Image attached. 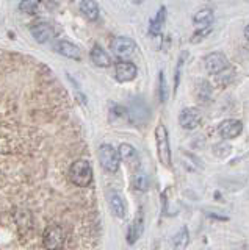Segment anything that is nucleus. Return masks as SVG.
I'll list each match as a JSON object with an SVG mask.
<instances>
[{
	"mask_svg": "<svg viewBox=\"0 0 249 250\" xmlns=\"http://www.w3.org/2000/svg\"><path fill=\"white\" fill-rule=\"evenodd\" d=\"M69 180L75 186L86 188L93 181V169L91 164L86 160H77L74 161L69 167Z\"/></svg>",
	"mask_w": 249,
	"mask_h": 250,
	"instance_id": "1",
	"label": "nucleus"
},
{
	"mask_svg": "<svg viewBox=\"0 0 249 250\" xmlns=\"http://www.w3.org/2000/svg\"><path fill=\"white\" fill-rule=\"evenodd\" d=\"M155 141H157V153L158 160L162 161V164L169 167L171 166V147H169V138H168V130L163 124H158L155 128Z\"/></svg>",
	"mask_w": 249,
	"mask_h": 250,
	"instance_id": "2",
	"label": "nucleus"
},
{
	"mask_svg": "<svg viewBox=\"0 0 249 250\" xmlns=\"http://www.w3.org/2000/svg\"><path fill=\"white\" fill-rule=\"evenodd\" d=\"M99 161H101V166L108 172H118L119 169V163H121V157H119V152L115 149L113 145L110 144H102L99 147Z\"/></svg>",
	"mask_w": 249,
	"mask_h": 250,
	"instance_id": "3",
	"label": "nucleus"
},
{
	"mask_svg": "<svg viewBox=\"0 0 249 250\" xmlns=\"http://www.w3.org/2000/svg\"><path fill=\"white\" fill-rule=\"evenodd\" d=\"M42 244L47 250H62L64 246V230L60 225H49L42 233Z\"/></svg>",
	"mask_w": 249,
	"mask_h": 250,
	"instance_id": "4",
	"label": "nucleus"
},
{
	"mask_svg": "<svg viewBox=\"0 0 249 250\" xmlns=\"http://www.w3.org/2000/svg\"><path fill=\"white\" fill-rule=\"evenodd\" d=\"M111 52L119 58H129L133 55L135 49H137V44L133 39L125 38V36H116V38L111 39Z\"/></svg>",
	"mask_w": 249,
	"mask_h": 250,
	"instance_id": "5",
	"label": "nucleus"
},
{
	"mask_svg": "<svg viewBox=\"0 0 249 250\" xmlns=\"http://www.w3.org/2000/svg\"><path fill=\"white\" fill-rule=\"evenodd\" d=\"M30 33H32L35 41L40 44H46L55 36L54 27H52L49 22H44V20H35L33 24L30 25Z\"/></svg>",
	"mask_w": 249,
	"mask_h": 250,
	"instance_id": "6",
	"label": "nucleus"
},
{
	"mask_svg": "<svg viewBox=\"0 0 249 250\" xmlns=\"http://www.w3.org/2000/svg\"><path fill=\"white\" fill-rule=\"evenodd\" d=\"M204 68L208 73H221L229 68V60L221 52H212L204 58Z\"/></svg>",
	"mask_w": 249,
	"mask_h": 250,
	"instance_id": "7",
	"label": "nucleus"
},
{
	"mask_svg": "<svg viewBox=\"0 0 249 250\" xmlns=\"http://www.w3.org/2000/svg\"><path fill=\"white\" fill-rule=\"evenodd\" d=\"M202 122V114L198 108H185L180 111L179 114V124H180V127L185 128V130H194V128H198L199 125Z\"/></svg>",
	"mask_w": 249,
	"mask_h": 250,
	"instance_id": "8",
	"label": "nucleus"
},
{
	"mask_svg": "<svg viewBox=\"0 0 249 250\" xmlns=\"http://www.w3.org/2000/svg\"><path fill=\"white\" fill-rule=\"evenodd\" d=\"M243 131V124L237 119H226L218 127V133L223 139H233L241 135Z\"/></svg>",
	"mask_w": 249,
	"mask_h": 250,
	"instance_id": "9",
	"label": "nucleus"
},
{
	"mask_svg": "<svg viewBox=\"0 0 249 250\" xmlns=\"http://www.w3.org/2000/svg\"><path fill=\"white\" fill-rule=\"evenodd\" d=\"M137 73H138L137 66L130 61H119L115 68V77L119 83L132 82V80L137 77Z\"/></svg>",
	"mask_w": 249,
	"mask_h": 250,
	"instance_id": "10",
	"label": "nucleus"
},
{
	"mask_svg": "<svg viewBox=\"0 0 249 250\" xmlns=\"http://www.w3.org/2000/svg\"><path fill=\"white\" fill-rule=\"evenodd\" d=\"M118 152H119L121 160H123L129 167H133V169H138L140 167V155H138V152L135 150L133 145L124 143V144L119 145V150Z\"/></svg>",
	"mask_w": 249,
	"mask_h": 250,
	"instance_id": "11",
	"label": "nucleus"
},
{
	"mask_svg": "<svg viewBox=\"0 0 249 250\" xmlns=\"http://www.w3.org/2000/svg\"><path fill=\"white\" fill-rule=\"evenodd\" d=\"M54 50L57 54L63 55L66 58H71V60H75V61H79L82 58L80 49L75 46V44L69 42V41H57V42H54Z\"/></svg>",
	"mask_w": 249,
	"mask_h": 250,
	"instance_id": "12",
	"label": "nucleus"
},
{
	"mask_svg": "<svg viewBox=\"0 0 249 250\" xmlns=\"http://www.w3.org/2000/svg\"><path fill=\"white\" fill-rule=\"evenodd\" d=\"M143 230H145V217H143V210L140 208L137 213V217L133 219V222L129 227V232H127V242L129 244H135L143 234Z\"/></svg>",
	"mask_w": 249,
	"mask_h": 250,
	"instance_id": "13",
	"label": "nucleus"
},
{
	"mask_svg": "<svg viewBox=\"0 0 249 250\" xmlns=\"http://www.w3.org/2000/svg\"><path fill=\"white\" fill-rule=\"evenodd\" d=\"M108 203H110V208L113 211V214L116 217L123 219L125 217V203H124V198L121 197L118 193H110L108 194Z\"/></svg>",
	"mask_w": 249,
	"mask_h": 250,
	"instance_id": "14",
	"label": "nucleus"
},
{
	"mask_svg": "<svg viewBox=\"0 0 249 250\" xmlns=\"http://www.w3.org/2000/svg\"><path fill=\"white\" fill-rule=\"evenodd\" d=\"M89 56H91V61L96 66H99V68H108V66L111 64L110 55L105 52L101 46H94L91 49V54H89Z\"/></svg>",
	"mask_w": 249,
	"mask_h": 250,
	"instance_id": "15",
	"label": "nucleus"
},
{
	"mask_svg": "<svg viewBox=\"0 0 249 250\" xmlns=\"http://www.w3.org/2000/svg\"><path fill=\"white\" fill-rule=\"evenodd\" d=\"M80 13L88 20H96L99 18V6L94 0H80Z\"/></svg>",
	"mask_w": 249,
	"mask_h": 250,
	"instance_id": "16",
	"label": "nucleus"
},
{
	"mask_svg": "<svg viewBox=\"0 0 249 250\" xmlns=\"http://www.w3.org/2000/svg\"><path fill=\"white\" fill-rule=\"evenodd\" d=\"M188 242H190V233L187 227H182L172 239V250H187Z\"/></svg>",
	"mask_w": 249,
	"mask_h": 250,
	"instance_id": "17",
	"label": "nucleus"
},
{
	"mask_svg": "<svg viewBox=\"0 0 249 250\" xmlns=\"http://www.w3.org/2000/svg\"><path fill=\"white\" fill-rule=\"evenodd\" d=\"M196 95H198L199 102L207 104L210 97H212V88H210V83L206 82V80H199L198 85H196Z\"/></svg>",
	"mask_w": 249,
	"mask_h": 250,
	"instance_id": "18",
	"label": "nucleus"
},
{
	"mask_svg": "<svg viewBox=\"0 0 249 250\" xmlns=\"http://www.w3.org/2000/svg\"><path fill=\"white\" fill-rule=\"evenodd\" d=\"M165 20H166V8H165V6H162V8L158 10L157 16L152 19V22H150V27H149L150 35H158V33H160L163 25H165Z\"/></svg>",
	"mask_w": 249,
	"mask_h": 250,
	"instance_id": "19",
	"label": "nucleus"
},
{
	"mask_svg": "<svg viewBox=\"0 0 249 250\" xmlns=\"http://www.w3.org/2000/svg\"><path fill=\"white\" fill-rule=\"evenodd\" d=\"M132 185L137 191H146L149 188V177L141 171L135 172L133 179H132Z\"/></svg>",
	"mask_w": 249,
	"mask_h": 250,
	"instance_id": "20",
	"label": "nucleus"
},
{
	"mask_svg": "<svg viewBox=\"0 0 249 250\" xmlns=\"http://www.w3.org/2000/svg\"><path fill=\"white\" fill-rule=\"evenodd\" d=\"M194 24H198V25H208V24H212L213 22V11L212 10H201L194 14Z\"/></svg>",
	"mask_w": 249,
	"mask_h": 250,
	"instance_id": "21",
	"label": "nucleus"
},
{
	"mask_svg": "<svg viewBox=\"0 0 249 250\" xmlns=\"http://www.w3.org/2000/svg\"><path fill=\"white\" fill-rule=\"evenodd\" d=\"M40 0H22L19 5V10L24 14H36L40 11Z\"/></svg>",
	"mask_w": 249,
	"mask_h": 250,
	"instance_id": "22",
	"label": "nucleus"
},
{
	"mask_svg": "<svg viewBox=\"0 0 249 250\" xmlns=\"http://www.w3.org/2000/svg\"><path fill=\"white\" fill-rule=\"evenodd\" d=\"M129 116L127 113V109L119 107V105H113L111 109H110V119L111 121H116V119H125V117Z\"/></svg>",
	"mask_w": 249,
	"mask_h": 250,
	"instance_id": "23",
	"label": "nucleus"
},
{
	"mask_svg": "<svg viewBox=\"0 0 249 250\" xmlns=\"http://www.w3.org/2000/svg\"><path fill=\"white\" fill-rule=\"evenodd\" d=\"M212 33V27H204V28H201V30H198V32H194L193 33V36H191V42L193 44H198V42H201V41H204L206 38H208V35Z\"/></svg>",
	"mask_w": 249,
	"mask_h": 250,
	"instance_id": "24",
	"label": "nucleus"
},
{
	"mask_svg": "<svg viewBox=\"0 0 249 250\" xmlns=\"http://www.w3.org/2000/svg\"><path fill=\"white\" fill-rule=\"evenodd\" d=\"M213 152H215L216 157L224 158V157H228L229 153H230V145H228V144H216L213 147Z\"/></svg>",
	"mask_w": 249,
	"mask_h": 250,
	"instance_id": "25",
	"label": "nucleus"
},
{
	"mask_svg": "<svg viewBox=\"0 0 249 250\" xmlns=\"http://www.w3.org/2000/svg\"><path fill=\"white\" fill-rule=\"evenodd\" d=\"M158 95H160V100L162 102H166V97H168V92H166V82H165V73L160 72V85H158Z\"/></svg>",
	"mask_w": 249,
	"mask_h": 250,
	"instance_id": "26",
	"label": "nucleus"
},
{
	"mask_svg": "<svg viewBox=\"0 0 249 250\" xmlns=\"http://www.w3.org/2000/svg\"><path fill=\"white\" fill-rule=\"evenodd\" d=\"M185 55H180L179 58V63H177V69H176V82H174V89H177V86H179V77H180V71H182V64L185 63Z\"/></svg>",
	"mask_w": 249,
	"mask_h": 250,
	"instance_id": "27",
	"label": "nucleus"
},
{
	"mask_svg": "<svg viewBox=\"0 0 249 250\" xmlns=\"http://www.w3.org/2000/svg\"><path fill=\"white\" fill-rule=\"evenodd\" d=\"M245 36H246V39L249 41V25H248V27L245 28Z\"/></svg>",
	"mask_w": 249,
	"mask_h": 250,
	"instance_id": "28",
	"label": "nucleus"
},
{
	"mask_svg": "<svg viewBox=\"0 0 249 250\" xmlns=\"http://www.w3.org/2000/svg\"><path fill=\"white\" fill-rule=\"evenodd\" d=\"M133 2H135V3H141V2H143V0H133Z\"/></svg>",
	"mask_w": 249,
	"mask_h": 250,
	"instance_id": "29",
	"label": "nucleus"
}]
</instances>
